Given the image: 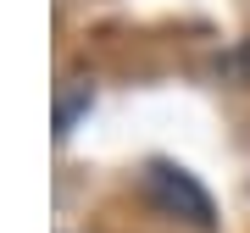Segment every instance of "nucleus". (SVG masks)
<instances>
[{"instance_id":"f257e3e1","label":"nucleus","mask_w":250,"mask_h":233,"mask_svg":"<svg viewBox=\"0 0 250 233\" xmlns=\"http://www.w3.org/2000/svg\"><path fill=\"white\" fill-rule=\"evenodd\" d=\"M145 189H150V200H156L161 211L184 216V222H195V228H211V200H206V189L189 178L184 167L156 161L150 172H145Z\"/></svg>"}]
</instances>
